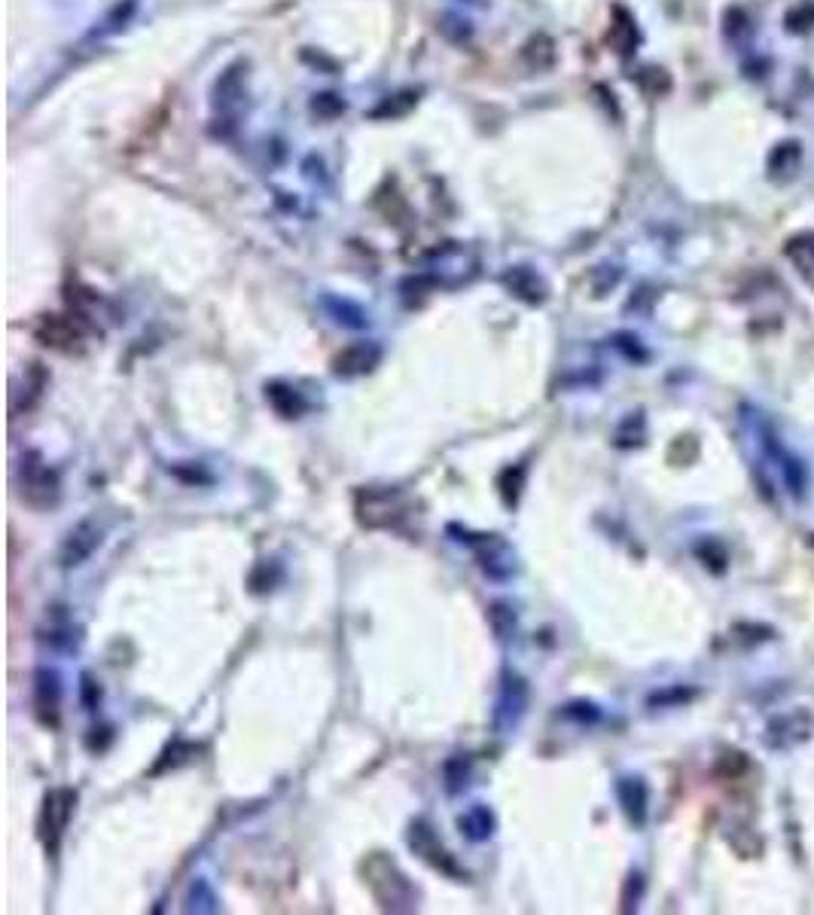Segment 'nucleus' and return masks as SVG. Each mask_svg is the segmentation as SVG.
Wrapping results in <instances>:
<instances>
[{"instance_id": "nucleus-11", "label": "nucleus", "mask_w": 814, "mask_h": 915, "mask_svg": "<svg viewBox=\"0 0 814 915\" xmlns=\"http://www.w3.org/2000/svg\"><path fill=\"white\" fill-rule=\"evenodd\" d=\"M376 360H379V348L376 345H351V348H345L342 355L336 357V372L355 376V372H363V369L372 367Z\"/></svg>"}, {"instance_id": "nucleus-13", "label": "nucleus", "mask_w": 814, "mask_h": 915, "mask_svg": "<svg viewBox=\"0 0 814 915\" xmlns=\"http://www.w3.org/2000/svg\"><path fill=\"white\" fill-rule=\"evenodd\" d=\"M751 15L744 13L741 7H729L723 13V38L732 43V46H744L751 40Z\"/></svg>"}, {"instance_id": "nucleus-1", "label": "nucleus", "mask_w": 814, "mask_h": 915, "mask_svg": "<svg viewBox=\"0 0 814 915\" xmlns=\"http://www.w3.org/2000/svg\"><path fill=\"white\" fill-rule=\"evenodd\" d=\"M138 7H140V0H116L114 7H107V10H104L102 19H95V25L89 28V34H86L83 43H80V50H86V46H102L104 40L123 34V31L131 25V19L138 15Z\"/></svg>"}, {"instance_id": "nucleus-16", "label": "nucleus", "mask_w": 814, "mask_h": 915, "mask_svg": "<svg viewBox=\"0 0 814 915\" xmlns=\"http://www.w3.org/2000/svg\"><path fill=\"white\" fill-rule=\"evenodd\" d=\"M784 25H787L793 34H802V31H808V28L814 25V7H812V3H805V7H800V10L787 13Z\"/></svg>"}, {"instance_id": "nucleus-3", "label": "nucleus", "mask_w": 814, "mask_h": 915, "mask_svg": "<svg viewBox=\"0 0 814 915\" xmlns=\"http://www.w3.org/2000/svg\"><path fill=\"white\" fill-rule=\"evenodd\" d=\"M102 547V528L95 525L92 519L80 522L74 532L67 534V540L62 544V553H59V559H62L64 568H74V565H83V561L89 559L95 549Z\"/></svg>"}, {"instance_id": "nucleus-8", "label": "nucleus", "mask_w": 814, "mask_h": 915, "mask_svg": "<svg viewBox=\"0 0 814 915\" xmlns=\"http://www.w3.org/2000/svg\"><path fill=\"white\" fill-rule=\"evenodd\" d=\"M611 43L616 46V52H620L623 59H632L637 50V43H641V31H637L635 15L628 13L625 7H616V10H613Z\"/></svg>"}, {"instance_id": "nucleus-5", "label": "nucleus", "mask_w": 814, "mask_h": 915, "mask_svg": "<svg viewBox=\"0 0 814 915\" xmlns=\"http://www.w3.org/2000/svg\"><path fill=\"white\" fill-rule=\"evenodd\" d=\"M22 483H25V495L31 504H52L59 483H55V473L40 464L38 455H28L22 461Z\"/></svg>"}, {"instance_id": "nucleus-4", "label": "nucleus", "mask_w": 814, "mask_h": 915, "mask_svg": "<svg viewBox=\"0 0 814 915\" xmlns=\"http://www.w3.org/2000/svg\"><path fill=\"white\" fill-rule=\"evenodd\" d=\"M812 729H814V721L808 717V714L790 712V714H781V717H775V721L769 724L765 738H769V745H772V748H793V745H800V742H805V738L812 736Z\"/></svg>"}, {"instance_id": "nucleus-15", "label": "nucleus", "mask_w": 814, "mask_h": 915, "mask_svg": "<svg viewBox=\"0 0 814 915\" xmlns=\"http://www.w3.org/2000/svg\"><path fill=\"white\" fill-rule=\"evenodd\" d=\"M345 107H348V104H345L339 95H332V92H320V95H315V98H311V111H315L318 116H324V119L342 116Z\"/></svg>"}, {"instance_id": "nucleus-9", "label": "nucleus", "mask_w": 814, "mask_h": 915, "mask_svg": "<svg viewBox=\"0 0 814 915\" xmlns=\"http://www.w3.org/2000/svg\"><path fill=\"white\" fill-rule=\"evenodd\" d=\"M509 284V291L519 293L522 299H528V303H540L543 296H547V284L540 281V275L537 272H531L528 266H516L512 272H507V278H504Z\"/></svg>"}, {"instance_id": "nucleus-12", "label": "nucleus", "mask_w": 814, "mask_h": 915, "mask_svg": "<svg viewBox=\"0 0 814 915\" xmlns=\"http://www.w3.org/2000/svg\"><path fill=\"white\" fill-rule=\"evenodd\" d=\"M620 800H623L625 814H628L635 824H641L644 814H647V788H644L637 778H625V781H620Z\"/></svg>"}, {"instance_id": "nucleus-7", "label": "nucleus", "mask_w": 814, "mask_h": 915, "mask_svg": "<svg viewBox=\"0 0 814 915\" xmlns=\"http://www.w3.org/2000/svg\"><path fill=\"white\" fill-rule=\"evenodd\" d=\"M784 256L808 287L814 291V232H800L784 242Z\"/></svg>"}, {"instance_id": "nucleus-2", "label": "nucleus", "mask_w": 814, "mask_h": 915, "mask_svg": "<svg viewBox=\"0 0 814 915\" xmlns=\"http://www.w3.org/2000/svg\"><path fill=\"white\" fill-rule=\"evenodd\" d=\"M247 98V62H232L214 80V107L220 114H232Z\"/></svg>"}, {"instance_id": "nucleus-10", "label": "nucleus", "mask_w": 814, "mask_h": 915, "mask_svg": "<svg viewBox=\"0 0 814 915\" xmlns=\"http://www.w3.org/2000/svg\"><path fill=\"white\" fill-rule=\"evenodd\" d=\"M74 793L71 790H55V793H50L46 797V833H52V845H55V839H59V833L64 830V824H67V818H71V806H74Z\"/></svg>"}, {"instance_id": "nucleus-14", "label": "nucleus", "mask_w": 814, "mask_h": 915, "mask_svg": "<svg viewBox=\"0 0 814 915\" xmlns=\"http://www.w3.org/2000/svg\"><path fill=\"white\" fill-rule=\"evenodd\" d=\"M440 31H443V38L452 40V43H467V40L473 38V28L467 19H461V15H443V25H440Z\"/></svg>"}, {"instance_id": "nucleus-6", "label": "nucleus", "mask_w": 814, "mask_h": 915, "mask_svg": "<svg viewBox=\"0 0 814 915\" xmlns=\"http://www.w3.org/2000/svg\"><path fill=\"white\" fill-rule=\"evenodd\" d=\"M765 168H769V178L775 180V183H787V180H793L796 175H800L802 168V144L796 138L790 140H781L775 150L769 152V162H765Z\"/></svg>"}]
</instances>
